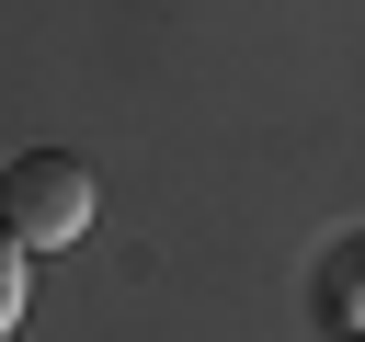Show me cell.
Masks as SVG:
<instances>
[{
  "instance_id": "cell-3",
  "label": "cell",
  "mask_w": 365,
  "mask_h": 342,
  "mask_svg": "<svg viewBox=\"0 0 365 342\" xmlns=\"http://www.w3.org/2000/svg\"><path fill=\"white\" fill-rule=\"evenodd\" d=\"M331 274H342V285H331V296H342V308H365V251H342V262H331Z\"/></svg>"
},
{
  "instance_id": "cell-2",
  "label": "cell",
  "mask_w": 365,
  "mask_h": 342,
  "mask_svg": "<svg viewBox=\"0 0 365 342\" xmlns=\"http://www.w3.org/2000/svg\"><path fill=\"white\" fill-rule=\"evenodd\" d=\"M11 319H23V239L0 228V342H11Z\"/></svg>"
},
{
  "instance_id": "cell-1",
  "label": "cell",
  "mask_w": 365,
  "mask_h": 342,
  "mask_svg": "<svg viewBox=\"0 0 365 342\" xmlns=\"http://www.w3.org/2000/svg\"><path fill=\"white\" fill-rule=\"evenodd\" d=\"M0 228H11L23 251H68V239L91 228V171H80L68 148H23V160L0 171Z\"/></svg>"
},
{
  "instance_id": "cell-4",
  "label": "cell",
  "mask_w": 365,
  "mask_h": 342,
  "mask_svg": "<svg viewBox=\"0 0 365 342\" xmlns=\"http://www.w3.org/2000/svg\"><path fill=\"white\" fill-rule=\"evenodd\" d=\"M342 342H365V331H342Z\"/></svg>"
}]
</instances>
